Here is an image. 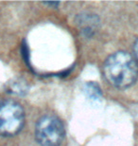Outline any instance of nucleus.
Wrapping results in <instances>:
<instances>
[{"label":"nucleus","mask_w":138,"mask_h":146,"mask_svg":"<svg viewBox=\"0 0 138 146\" xmlns=\"http://www.w3.org/2000/svg\"><path fill=\"white\" fill-rule=\"evenodd\" d=\"M103 76L111 86L127 88L138 78V65L133 55L126 51H117L110 55L103 65Z\"/></svg>","instance_id":"nucleus-1"},{"label":"nucleus","mask_w":138,"mask_h":146,"mask_svg":"<svg viewBox=\"0 0 138 146\" xmlns=\"http://www.w3.org/2000/svg\"><path fill=\"white\" fill-rule=\"evenodd\" d=\"M133 57L135 58L136 62L138 63V38L133 45Z\"/></svg>","instance_id":"nucleus-4"},{"label":"nucleus","mask_w":138,"mask_h":146,"mask_svg":"<svg viewBox=\"0 0 138 146\" xmlns=\"http://www.w3.org/2000/svg\"><path fill=\"white\" fill-rule=\"evenodd\" d=\"M35 137L41 146H59L64 139V127L58 117L46 115L38 119Z\"/></svg>","instance_id":"nucleus-2"},{"label":"nucleus","mask_w":138,"mask_h":146,"mask_svg":"<svg viewBox=\"0 0 138 146\" xmlns=\"http://www.w3.org/2000/svg\"><path fill=\"white\" fill-rule=\"evenodd\" d=\"M25 122L22 106L14 101L0 103V136L13 137L18 134Z\"/></svg>","instance_id":"nucleus-3"}]
</instances>
